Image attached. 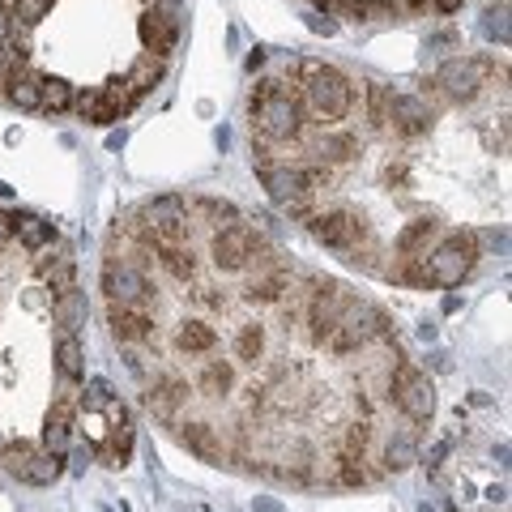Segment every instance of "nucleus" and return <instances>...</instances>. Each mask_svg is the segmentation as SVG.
Returning <instances> with one entry per match:
<instances>
[{"mask_svg":"<svg viewBox=\"0 0 512 512\" xmlns=\"http://www.w3.org/2000/svg\"><path fill=\"white\" fill-rule=\"evenodd\" d=\"M252 128H256V137L261 141H269V146L299 141V133H303V99H299V90H286L282 77L256 82V90H252Z\"/></svg>","mask_w":512,"mask_h":512,"instance_id":"obj_1","label":"nucleus"},{"mask_svg":"<svg viewBox=\"0 0 512 512\" xmlns=\"http://www.w3.org/2000/svg\"><path fill=\"white\" fill-rule=\"evenodd\" d=\"M299 99L308 103V111L320 120V124H338L350 116V107H355V82L333 69L325 60H303L299 64Z\"/></svg>","mask_w":512,"mask_h":512,"instance_id":"obj_2","label":"nucleus"},{"mask_svg":"<svg viewBox=\"0 0 512 512\" xmlns=\"http://www.w3.org/2000/svg\"><path fill=\"white\" fill-rule=\"evenodd\" d=\"M303 227H308V235L316 239V244H325L333 252H346V256L372 248V222H367V214L350 210V205L316 210L308 222H303Z\"/></svg>","mask_w":512,"mask_h":512,"instance_id":"obj_3","label":"nucleus"},{"mask_svg":"<svg viewBox=\"0 0 512 512\" xmlns=\"http://www.w3.org/2000/svg\"><path fill=\"white\" fill-rule=\"evenodd\" d=\"M478 265V235L474 231H444L440 244L427 252L431 286H461Z\"/></svg>","mask_w":512,"mask_h":512,"instance_id":"obj_4","label":"nucleus"},{"mask_svg":"<svg viewBox=\"0 0 512 512\" xmlns=\"http://www.w3.org/2000/svg\"><path fill=\"white\" fill-rule=\"evenodd\" d=\"M261 244L265 239L256 235L248 222H231V227H218L210 235V261H214L218 274H248Z\"/></svg>","mask_w":512,"mask_h":512,"instance_id":"obj_5","label":"nucleus"},{"mask_svg":"<svg viewBox=\"0 0 512 512\" xmlns=\"http://www.w3.org/2000/svg\"><path fill=\"white\" fill-rule=\"evenodd\" d=\"M431 82L440 86V94H444V103H474L478 94L487 90V82H491V64L487 60H474V56H461V60H444L440 64V73L431 77Z\"/></svg>","mask_w":512,"mask_h":512,"instance_id":"obj_6","label":"nucleus"},{"mask_svg":"<svg viewBox=\"0 0 512 512\" xmlns=\"http://www.w3.org/2000/svg\"><path fill=\"white\" fill-rule=\"evenodd\" d=\"M350 303H355V295H350L342 282H320V278H312L308 312H303V316H308V338H312L316 346L325 342V333L350 312Z\"/></svg>","mask_w":512,"mask_h":512,"instance_id":"obj_7","label":"nucleus"},{"mask_svg":"<svg viewBox=\"0 0 512 512\" xmlns=\"http://www.w3.org/2000/svg\"><path fill=\"white\" fill-rule=\"evenodd\" d=\"M389 393L397 410L406 414L410 423H427L436 414V389H431L427 372H419L414 363H397V376L389 380Z\"/></svg>","mask_w":512,"mask_h":512,"instance_id":"obj_8","label":"nucleus"},{"mask_svg":"<svg viewBox=\"0 0 512 512\" xmlns=\"http://www.w3.org/2000/svg\"><path fill=\"white\" fill-rule=\"evenodd\" d=\"M103 291H107V303L116 308H146L154 303V286L146 278L141 265H128V261H107L103 265Z\"/></svg>","mask_w":512,"mask_h":512,"instance_id":"obj_9","label":"nucleus"},{"mask_svg":"<svg viewBox=\"0 0 512 512\" xmlns=\"http://www.w3.org/2000/svg\"><path fill=\"white\" fill-rule=\"evenodd\" d=\"M141 222H146V231H150L154 244H188L192 222H188L184 197H158V201H150L146 210H141Z\"/></svg>","mask_w":512,"mask_h":512,"instance_id":"obj_10","label":"nucleus"},{"mask_svg":"<svg viewBox=\"0 0 512 512\" xmlns=\"http://www.w3.org/2000/svg\"><path fill=\"white\" fill-rule=\"evenodd\" d=\"M431 120H436V111H431L419 94H393V107H389V133L402 137V141H419L431 133Z\"/></svg>","mask_w":512,"mask_h":512,"instance_id":"obj_11","label":"nucleus"},{"mask_svg":"<svg viewBox=\"0 0 512 512\" xmlns=\"http://www.w3.org/2000/svg\"><path fill=\"white\" fill-rule=\"evenodd\" d=\"M188 402V380L180 372H158L150 384H146V406L158 414L163 423H175L180 419V406Z\"/></svg>","mask_w":512,"mask_h":512,"instance_id":"obj_12","label":"nucleus"},{"mask_svg":"<svg viewBox=\"0 0 512 512\" xmlns=\"http://www.w3.org/2000/svg\"><path fill=\"white\" fill-rule=\"evenodd\" d=\"M107 329L120 346H137V342H150L154 338V316L146 308H107Z\"/></svg>","mask_w":512,"mask_h":512,"instance_id":"obj_13","label":"nucleus"},{"mask_svg":"<svg viewBox=\"0 0 512 512\" xmlns=\"http://www.w3.org/2000/svg\"><path fill=\"white\" fill-rule=\"evenodd\" d=\"M73 423H77V406L69 402V397H60V402H52V410H47L43 419V448L52 457H64L73 444Z\"/></svg>","mask_w":512,"mask_h":512,"instance_id":"obj_14","label":"nucleus"},{"mask_svg":"<svg viewBox=\"0 0 512 512\" xmlns=\"http://www.w3.org/2000/svg\"><path fill=\"white\" fill-rule=\"evenodd\" d=\"M180 440L192 448L197 457H205V461H214V466H222V461H231V444H227V436L214 427V423H180Z\"/></svg>","mask_w":512,"mask_h":512,"instance_id":"obj_15","label":"nucleus"},{"mask_svg":"<svg viewBox=\"0 0 512 512\" xmlns=\"http://www.w3.org/2000/svg\"><path fill=\"white\" fill-rule=\"evenodd\" d=\"M291 295V269L286 265H274V269H261L248 286H244V299L248 303H261V308H278Z\"/></svg>","mask_w":512,"mask_h":512,"instance_id":"obj_16","label":"nucleus"},{"mask_svg":"<svg viewBox=\"0 0 512 512\" xmlns=\"http://www.w3.org/2000/svg\"><path fill=\"white\" fill-rule=\"evenodd\" d=\"M5 227H9V235L18 239L26 252H43V248H52V244H56V227H52V222H43L39 214L18 210V214H9V218H5Z\"/></svg>","mask_w":512,"mask_h":512,"instance_id":"obj_17","label":"nucleus"},{"mask_svg":"<svg viewBox=\"0 0 512 512\" xmlns=\"http://www.w3.org/2000/svg\"><path fill=\"white\" fill-rule=\"evenodd\" d=\"M5 86H9V103L18 111H43V73H35L26 60L13 64Z\"/></svg>","mask_w":512,"mask_h":512,"instance_id":"obj_18","label":"nucleus"},{"mask_svg":"<svg viewBox=\"0 0 512 512\" xmlns=\"http://www.w3.org/2000/svg\"><path fill=\"white\" fill-rule=\"evenodd\" d=\"M346 320L359 329V338L372 346V342H389L393 338V320H389V312L384 308H376V303H350V312H346Z\"/></svg>","mask_w":512,"mask_h":512,"instance_id":"obj_19","label":"nucleus"},{"mask_svg":"<svg viewBox=\"0 0 512 512\" xmlns=\"http://www.w3.org/2000/svg\"><path fill=\"white\" fill-rule=\"evenodd\" d=\"M9 474H18L22 483H30V487H52L56 478L64 474V461L60 457H52L47 453V448H30V453L18 461V466H13Z\"/></svg>","mask_w":512,"mask_h":512,"instance_id":"obj_20","label":"nucleus"},{"mask_svg":"<svg viewBox=\"0 0 512 512\" xmlns=\"http://www.w3.org/2000/svg\"><path fill=\"white\" fill-rule=\"evenodd\" d=\"M175 350L188 359H205L218 350V329L205 325V320H184L180 333H175Z\"/></svg>","mask_w":512,"mask_h":512,"instance_id":"obj_21","label":"nucleus"},{"mask_svg":"<svg viewBox=\"0 0 512 512\" xmlns=\"http://www.w3.org/2000/svg\"><path fill=\"white\" fill-rule=\"evenodd\" d=\"M436 235H440L436 218H419V222H410V227H402V231H397V239H393L397 261H406V256H427V244Z\"/></svg>","mask_w":512,"mask_h":512,"instance_id":"obj_22","label":"nucleus"},{"mask_svg":"<svg viewBox=\"0 0 512 512\" xmlns=\"http://www.w3.org/2000/svg\"><path fill=\"white\" fill-rule=\"evenodd\" d=\"M73 274H77V261H73V252L69 248H56V252H47V256H39V278L52 286V291L60 295V291H69L73 286Z\"/></svg>","mask_w":512,"mask_h":512,"instance_id":"obj_23","label":"nucleus"},{"mask_svg":"<svg viewBox=\"0 0 512 512\" xmlns=\"http://www.w3.org/2000/svg\"><path fill=\"white\" fill-rule=\"evenodd\" d=\"M150 252L158 256V265H163L175 282H192V278H197V256H192L188 244H150Z\"/></svg>","mask_w":512,"mask_h":512,"instance_id":"obj_24","label":"nucleus"},{"mask_svg":"<svg viewBox=\"0 0 512 512\" xmlns=\"http://www.w3.org/2000/svg\"><path fill=\"white\" fill-rule=\"evenodd\" d=\"M86 312H90L86 291H77V286L60 291L56 303H52V316H56V325H64V333H77V329H82V325H86Z\"/></svg>","mask_w":512,"mask_h":512,"instance_id":"obj_25","label":"nucleus"},{"mask_svg":"<svg viewBox=\"0 0 512 512\" xmlns=\"http://www.w3.org/2000/svg\"><path fill=\"white\" fill-rule=\"evenodd\" d=\"M355 154H359V137H355V133H342V128H329V133L320 137V146H316V163L342 167V163H350Z\"/></svg>","mask_w":512,"mask_h":512,"instance_id":"obj_26","label":"nucleus"},{"mask_svg":"<svg viewBox=\"0 0 512 512\" xmlns=\"http://www.w3.org/2000/svg\"><path fill=\"white\" fill-rule=\"evenodd\" d=\"M56 372L77 384L86 376V359H82V342H77V333H60V342H56Z\"/></svg>","mask_w":512,"mask_h":512,"instance_id":"obj_27","label":"nucleus"},{"mask_svg":"<svg viewBox=\"0 0 512 512\" xmlns=\"http://www.w3.org/2000/svg\"><path fill=\"white\" fill-rule=\"evenodd\" d=\"M73 107H77V116L90 120V124H111V120H120L116 103H111L103 90H86V94H77Z\"/></svg>","mask_w":512,"mask_h":512,"instance_id":"obj_28","label":"nucleus"},{"mask_svg":"<svg viewBox=\"0 0 512 512\" xmlns=\"http://www.w3.org/2000/svg\"><path fill=\"white\" fill-rule=\"evenodd\" d=\"M197 384H201V393H214V397L218 393H231L235 389V363H227V359H205Z\"/></svg>","mask_w":512,"mask_h":512,"instance_id":"obj_29","label":"nucleus"},{"mask_svg":"<svg viewBox=\"0 0 512 512\" xmlns=\"http://www.w3.org/2000/svg\"><path fill=\"white\" fill-rule=\"evenodd\" d=\"M163 69H167V60L163 56H141L137 64H133V69H128V86H133L137 94H150L158 82H163Z\"/></svg>","mask_w":512,"mask_h":512,"instance_id":"obj_30","label":"nucleus"},{"mask_svg":"<svg viewBox=\"0 0 512 512\" xmlns=\"http://www.w3.org/2000/svg\"><path fill=\"white\" fill-rule=\"evenodd\" d=\"M231 350L239 363H256L265 355V329L261 325H239L235 338H231Z\"/></svg>","mask_w":512,"mask_h":512,"instance_id":"obj_31","label":"nucleus"},{"mask_svg":"<svg viewBox=\"0 0 512 512\" xmlns=\"http://www.w3.org/2000/svg\"><path fill=\"white\" fill-rule=\"evenodd\" d=\"M363 99H367V120H372V128L389 124V107H393V90H389V86L363 82Z\"/></svg>","mask_w":512,"mask_h":512,"instance_id":"obj_32","label":"nucleus"},{"mask_svg":"<svg viewBox=\"0 0 512 512\" xmlns=\"http://www.w3.org/2000/svg\"><path fill=\"white\" fill-rule=\"evenodd\" d=\"M73 107V86L64 82V77H43V111H52V116H60V111Z\"/></svg>","mask_w":512,"mask_h":512,"instance_id":"obj_33","label":"nucleus"},{"mask_svg":"<svg viewBox=\"0 0 512 512\" xmlns=\"http://www.w3.org/2000/svg\"><path fill=\"white\" fill-rule=\"evenodd\" d=\"M367 448H372V423H350L346 436H342V457H367Z\"/></svg>","mask_w":512,"mask_h":512,"instance_id":"obj_34","label":"nucleus"},{"mask_svg":"<svg viewBox=\"0 0 512 512\" xmlns=\"http://www.w3.org/2000/svg\"><path fill=\"white\" fill-rule=\"evenodd\" d=\"M13 26H35L39 18H47V13H52V0H13Z\"/></svg>","mask_w":512,"mask_h":512,"instance_id":"obj_35","label":"nucleus"},{"mask_svg":"<svg viewBox=\"0 0 512 512\" xmlns=\"http://www.w3.org/2000/svg\"><path fill=\"white\" fill-rule=\"evenodd\" d=\"M111 402H116V393H111V380L94 376V380L86 384V393H82V410H86V414H94V410H107Z\"/></svg>","mask_w":512,"mask_h":512,"instance_id":"obj_36","label":"nucleus"},{"mask_svg":"<svg viewBox=\"0 0 512 512\" xmlns=\"http://www.w3.org/2000/svg\"><path fill=\"white\" fill-rule=\"evenodd\" d=\"M414 461H419V448H414L406 436L389 440V448H384V466L389 470H406V466H414Z\"/></svg>","mask_w":512,"mask_h":512,"instance_id":"obj_37","label":"nucleus"},{"mask_svg":"<svg viewBox=\"0 0 512 512\" xmlns=\"http://www.w3.org/2000/svg\"><path fill=\"white\" fill-rule=\"evenodd\" d=\"M197 214L201 218H210V227L218 231V227H231V222H239V210L235 205H227V201H197Z\"/></svg>","mask_w":512,"mask_h":512,"instance_id":"obj_38","label":"nucleus"},{"mask_svg":"<svg viewBox=\"0 0 512 512\" xmlns=\"http://www.w3.org/2000/svg\"><path fill=\"white\" fill-rule=\"evenodd\" d=\"M384 184H389V188H406L410 184V163H406V158H397V163L384 167Z\"/></svg>","mask_w":512,"mask_h":512,"instance_id":"obj_39","label":"nucleus"},{"mask_svg":"<svg viewBox=\"0 0 512 512\" xmlns=\"http://www.w3.org/2000/svg\"><path fill=\"white\" fill-rule=\"evenodd\" d=\"M504 18H508L504 9H491L487 13V35H500V43H508V22Z\"/></svg>","mask_w":512,"mask_h":512,"instance_id":"obj_40","label":"nucleus"},{"mask_svg":"<svg viewBox=\"0 0 512 512\" xmlns=\"http://www.w3.org/2000/svg\"><path fill=\"white\" fill-rule=\"evenodd\" d=\"M431 5H436L440 13H453V9H461V0H431Z\"/></svg>","mask_w":512,"mask_h":512,"instance_id":"obj_41","label":"nucleus"},{"mask_svg":"<svg viewBox=\"0 0 512 512\" xmlns=\"http://www.w3.org/2000/svg\"><path fill=\"white\" fill-rule=\"evenodd\" d=\"M406 9H423V5H431V0H402Z\"/></svg>","mask_w":512,"mask_h":512,"instance_id":"obj_42","label":"nucleus"},{"mask_svg":"<svg viewBox=\"0 0 512 512\" xmlns=\"http://www.w3.org/2000/svg\"><path fill=\"white\" fill-rule=\"evenodd\" d=\"M256 508H261V512H282L278 504H269V500H261V504H256Z\"/></svg>","mask_w":512,"mask_h":512,"instance_id":"obj_43","label":"nucleus"},{"mask_svg":"<svg viewBox=\"0 0 512 512\" xmlns=\"http://www.w3.org/2000/svg\"><path fill=\"white\" fill-rule=\"evenodd\" d=\"M0 448H5V440H0Z\"/></svg>","mask_w":512,"mask_h":512,"instance_id":"obj_44","label":"nucleus"}]
</instances>
